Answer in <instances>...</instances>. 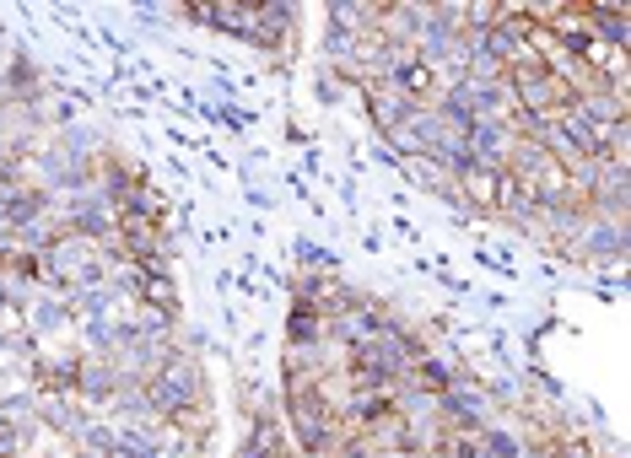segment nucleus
<instances>
[{
    "label": "nucleus",
    "mask_w": 631,
    "mask_h": 458,
    "mask_svg": "<svg viewBox=\"0 0 631 458\" xmlns=\"http://www.w3.org/2000/svg\"><path fill=\"white\" fill-rule=\"evenodd\" d=\"M357 103H362V114H368L373 135H383L388 125H399V119L416 108L410 92L399 87V76H373V81H362V87H357Z\"/></svg>",
    "instance_id": "1"
},
{
    "label": "nucleus",
    "mask_w": 631,
    "mask_h": 458,
    "mask_svg": "<svg viewBox=\"0 0 631 458\" xmlns=\"http://www.w3.org/2000/svg\"><path fill=\"white\" fill-rule=\"evenodd\" d=\"M135 302L151 308V313H162L168 324H184V297H179V280H173V275H146V280L135 286Z\"/></svg>",
    "instance_id": "2"
},
{
    "label": "nucleus",
    "mask_w": 631,
    "mask_h": 458,
    "mask_svg": "<svg viewBox=\"0 0 631 458\" xmlns=\"http://www.w3.org/2000/svg\"><path fill=\"white\" fill-rule=\"evenodd\" d=\"M168 426H173V437L179 443H190V448H211V437H216V404H184V410H173L168 415Z\"/></svg>",
    "instance_id": "3"
},
{
    "label": "nucleus",
    "mask_w": 631,
    "mask_h": 458,
    "mask_svg": "<svg viewBox=\"0 0 631 458\" xmlns=\"http://www.w3.org/2000/svg\"><path fill=\"white\" fill-rule=\"evenodd\" d=\"M399 173L416 184V190H427V195H448V184H453V173L442 168L438 157H410V162H399Z\"/></svg>",
    "instance_id": "4"
},
{
    "label": "nucleus",
    "mask_w": 631,
    "mask_h": 458,
    "mask_svg": "<svg viewBox=\"0 0 631 458\" xmlns=\"http://www.w3.org/2000/svg\"><path fill=\"white\" fill-rule=\"evenodd\" d=\"M318 103H324V108H346V103H357V87H351L335 66H324V60H318Z\"/></svg>",
    "instance_id": "5"
},
{
    "label": "nucleus",
    "mask_w": 631,
    "mask_h": 458,
    "mask_svg": "<svg viewBox=\"0 0 631 458\" xmlns=\"http://www.w3.org/2000/svg\"><path fill=\"white\" fill-rule=\"evenodd\" d=\"M329 334V324L318 319V313H308V308H292L286 313V345H318Z\"/></svg>",
    "instance_id": "6"
},
{
    "label": "nucleus",
    "mask_w": 631,
    "mask_h": 458,
    "mask_svg": "<svg viewBox=\"0 0 631 458\" xmlns=\"http://www.w3.org/2000/svg\"><path fill=\"white\" fill-rule=\"evenodd\" d=\"M244 199H249L253 210H270L275 199H270V190H259V184H244Z\"/></svg>",
    "instance_id": "7"
},
{
    "label": "nucleus",
    "mask_w": 631,
    "mask_h": 458,
    "mask_svg": "<svg viewBox=\"0 0 631 458\" xmlns=\"http://www.w3.org/2000/svg\"><path fill=\"white\" fill-rule=\"evenodd\" d=\"M281 140H286V146H308V130H303V125H292V119H286V130H281Z\"/></svg>",
    "instance_id": "8"
},
{
    "label": "nucleus",
    "mask_w": 631,
    "mask_h": 458,
    "mask_svg": "<svg viewBox=\"0 0 631 458\" xmlns=\"http://www.w3.org/2000/svg\"><path fill=\"white\" fill-rule=\"evenodd\" d=\"M238 297H249V302H259L264 291H259V280H253V275H238Z\"/></svg>",
    "instance_id": "9"
}]
</instances>
